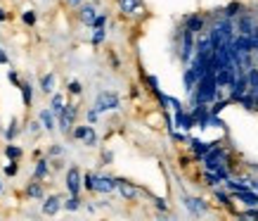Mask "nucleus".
Listing matches in <instances>:
<instances>
[{"label":"nucleus","mask_w":258,"mask_h":221,"mask_svg":"<svg viewBox=\"0 0 258 221\" xmlns=\"http://www.w3.org/2000/svg\"><path fill=\"white\" fill-rule=\"evenodd\" d=\"M216 95H218V83H216V71L209 69L206 74H204L202 79L197 81L195 91H192V100H195V105H209L216 100Z\"/></svg>","instance_id":"f257e3e1"},{"label":"nucleus","mask_w":258,"mask_h":221,"mask_svg":"<svg viewBox=\"0 0 258 221\" xmlns=\"http://www.w3.org/2000/svg\"><path fill=\"white\" fill-rule=\"evenodd\" d=\"M121 107V98H118L114 91H100L95 95V110L100 112H111V110H118Z\"/></svg>","instance_id":"f03ea898"},{"label":"nucleus","mask_w":258,"mask_h":221,"mask_svg":"<svg viewBox=\"0 0 258 221\" xmlns=\"http://www.w3.org/2000/svg\"><path fill=\"white\" fill-rule=\"evenodd\" d=\"M202 159H204V169H206V171H216L218 166H225L227 152H225V148H220V145H211L209 152H206Z\"/></svg>","instance_id":"7ed1b4c3"},{"label":"nucleus","mask_w":258,"mask_h":221,"mask_svg":"<svg viewBox=\"0 0 258 221\" xmlns=\"http://www.w3.org/2000/svg\"><path fill=\"white\" fill-rule=\"evenodd\" d=\"M182 43H180V62L187 64L189 60H192V55H195V40L197 36L192 31H187V29H182Z\"/></svg>","instance_id":"20e7f679"},{"label":"nucleus","mask_w":258,"mask_h":221,"mask_svg":"<svg viewBox=\"0 0 258 221\" xmlns=\"http://www.w3.org/2000/svg\"><path fill=\"white\" fill-rule=\"evenodd\" d=\"M67 190H69V195H81V190H83V174H81L79 166H69V171H67Z\"/></svg>","instance_id":"39448f33"},{"label":"nucleus","mask_w":258,"mask_h":221,"mask_svg":"<svg viewBox=\"0 0 258 221\" xmlns=\"http://www.w3.org/2000/svg\"><path fill=\"white\" fill-rule=\"evenodd\" d=\"M76 114H79V107L74 103H69V105H64V110H62V114H59V128H62V134H69L71 128H74V121H76Z\"/></svg>","instance_id":"423d86ee"},{"label":"nucleus","mask_w":258,"mask_h":221,"mask_svg":"<svg viewBox=\"0 0 258 221\" xmlns=\"http://www.w3.org/2000/svg\"><path fill=\"white\" fill-rule=\"evenodd\" d=\"M71 136H74L76 141H81L83 145H88V148H95V145H97V134H95L93 126H74L71 128Z\"/></svg>","instance_id":"0eeeda50"},{"label":"nucleus","mask_w":258,"mask_h":221,"mask_svg":"<svg viewBox=\"0 0 258 221\" xmlns=\"http://www.w3.org/2000/svg\"><path fill=\"white\" fill-rule=\"evenodd\" d=\"M256 29V19L249 15V12H239L237 15V22H235V33L239 36H251Z\"/></svg>","instance_id":"6e6552de"},{"label":"nucleus","mask_w":258,"mask_h":221,"mask_svg":"<svg viewBox=\"0 0 258 221\" xmlns=\"http://www.w3.org/2000/svg\"><path fill=\"white\" fill-rule=\"evenodd\" d=\"M114 183H116V190L121 193V198H125V200H138L145 193V190H140L135 183L125 181V179H114Z\"/></svg>","instance_id":"1a4fd4ad"},{"label":"nucleus","mask_w":258,"mask_h":221,"mask_svg":"<svg viewBox=\"0 0 258 221\" xmlns=\"http://www.w3.org/2000/svg\"><path fill=\"white\" fill-rule=\"evenodd\" d=\"M93 190H95V193H111V190H116V183H114V179H111V176H97V174H95Z\"/></svg>","instance_id":"9d476101"},{"label":"nucleus","mask_w":258,"mask_h":221,"mask_svg":"<svg viewBox=\"0 0 258 221\" xmlns=\"http://www.w3.org/2000/svg\"><path fill=\"white\" fill-rule=\"evenodd\" d=\"M182 202H185V207H187L195 216H204V214L209 212V205H206L202 198H189L187 195V198H182Z\"/></svg>","instance_id":"9b49d317"},{"label":"nucleus","mask_w":258,"mask_h":221,"mask_svg":"<svg viewBox=\"0 0 258 221\" xmlns=\"http://www.w3.org/2000/svg\"><path fill=\"white\" fill-rule=\"evenodd\" d=\"M185 29L187 31H192L197 36V33H202L204 29H206V17L204 15H189L185 17Z\"/></svg>","instance_id":"f8f14e48"},{"label":"nucleus","mask_w":258,"mask_h":221,"mask_svg":"<svg viewBox=\"0 0 258 221\" xmlns=\"http://www.w3.org/2000/svg\"><path fill=\"white\" fill-rule=\"evenodd\" d=\"M118 8H121L123 15H142L145 12L142 0H118Z\"/></svg>","instance_id":"ddd939ff"},{"label":"nucleus","mask_w":258,"mask_h":221,"mask_svg":"<svg viewBox=\"0 0 258 221\" xmlns=\"http://www.w3.org/2000/svg\"><path fill=\"white\" fill-rule=\"evenodd\" d=\"M59 209H62V198H59V195H50V198L43 202V207H40V212L47 214V216H55Z\"/></svg>","instance_id":"4468645a"},{"label":"nucleus","mask_w":258,"mask_h":221,"mask_svg":"<svg viewBox=\"0 0 258 221\" xmlns=\"http://www.w3.org/2000/svg\"><path fill=\"white\" fill-rule=\"evenodd\" d=\"M175 126L182 128V131H189V128L195 126V117L185 114V110H175Z\"/></svg>","instance_id":"2eb2a0df"},{"label":"nucleus","mask_w":258,"mask_h":221,"mask_svg":"<svg viewBox=\"0 0 258 221\" xmlns=\"http://www.w3.org/2000/svg\"><path fill=\"white\" fill-rule=\"evenodd\" d=\"M246 86H249V93H258V64L246 67Z\"/></svg>","instance_id":"dca6fc26"},{"label":"nucleus","mask_w":258,"mask_h":221,"mask_svg":"<svg viewBox=\"0 0 258 221\" xmlns=\"http://www.w3.org/2000/svg\"><path fill=\"white\" fill-rule=\"evenodd\" d=\"M237 200H242L244 205L249 207H258V195L253 193V188H246V190H239V193H235Z\"/></svg>","instance_id":"f3484780"},{"label":"nucleus","mask_w":258,"mask_h":221,"mask_svg":"<svg viewBox=\"0 0 258 221\" xmlns=\"http://www.w3.org/2000/svg\"><path fill=\"white\" fill-rule=\"evenodd\" d=\"M95 17H97V12H95L93 5H83V8L79 10V19H81L83 24H86V26H93Z\"/></svg>","instance_id":"a211bd4d"},{"label":"nucleus","mask_w":258,"mask_h":221,"mask_svg":"<svg viewBox=\"0 0 258 221\" xmlns=\"http://www.w3.org/2000/svg\"><path fill=\"white\" fill-rule=\"evenodd\" d=\"M38 121H40V126L45 128V131H52V128H55V114H52L50 110H40Z\"/></svg>","instance_id":"6ab92c4d"},{"label":"nucleus","mask_w":258,"mask_h":221,"mask_svg":"<svg viewBox=\"0 0 258 221\" xmlns=\"http://www.w3.org/2000/svg\"><path fill=\"white\" fill-rule=\"evenodd\" d=\"M189 145H192V152H195L197 157H204L213 143H204V141H199V138H189Z\"/></svg>","instance_id":"aec40b11"},{"label":"nucleus","mask_w":258,"mask_h":221,"mask_svg":"<svg viewBox=\"0 0 258 221\" xmlns=\"http://www.w3.org/2000/svg\"><path fill=\"white\" fill-rule=\"evenodd\" d=\"M182 81H185V91H187V93H192V91H195V86H197V81H199V76L195 74V69H192V67H187V69H185V74H182Z\"/></svg>","instance_id":"412c9836"},{"label":"nucleus","mask_w":258,"mask_h":221,"mask_svg":"<svg viewBox=\"0 0 258 221\" xmlns=\"http://www.w3.org/2000/svg\"><path fill=\"white\" fill-rule=\"evenodd\" d=\"M26 195H29V198H36V200H43V198H45L43 183H38V181L29 183V186H26Z\"/></svg>","instance_id":"4be33fe9"},{"label":"nucleus","mask_w":258,"mask_h":221,"mask_svg":"<svg viewBox=\"0 0 258 221\" xmlns=\"http://www.w3.org/2000/svg\"><path fill=\"white\" fill-rule=\"evenodd\" d=\"M64 110V95L62 93H52V103H50V112L55 114V117H59Z\"/></svg>","instance_id":"5701e85b"},{"label":"nucleus","mask_w":258,"mask_h":221,"mask_svg":"<svg viewBox=\"0 0 258 221\" xmlns=\"http://www.w3.org/2000/svg\"><path fill=\"white\" fill-rule=\"evenodd\" d=\"M47 171H50L47 159H38V162H36V169H33V179H36V181H43L47 176Z\"/></svg>","instance_id":"b1692460"},{"label":"nucleus","mask_w":258,"mask_h":221,"mask_svg":"<svg viewBox=\"0 0 258 221\" xmlns=\"http://www.w3.org/2000/svg\"><path fill=\"white\" fill-rule=\"evenodd\" d=\"M40 91L52 95V91H55V74H45V76L40 79Z\"/></svg>","instance_id":"393cba45"},{"label":"nucleus","mask_w":258,"mask_h":221,"mask_svg":"<svg viewBox=\"0 0 258 221\" xmlns=\"http://www.w3.org/2000/svg\"><path fill=\"white\" fill-rule=\"evenodd\" d=\"M237 103L244 105L246 110H256V100H253V93H249V91H246L244 95H239V98H237Z\"/></svg>","instance_id":"a878e982"},{"label":"nucleus","mask_w":258,"mask_h":221,"mask_svg":"<svg viewBox=\"0 0 258 221\" xmlns=\"http://www.w3.org/2000/svg\"><path fill=\"white\" fill-rule=\"evenodd\" d=\"M19 88H22V95H24V105H26V107H31V103H33V88H31V83H19Z\"/></svg>","instance_id":"bb28decb"},{"label":"nucleus","mask_w":258,"mask_h":221,"mask_svg":"<svg viewBox=\"0 0 258 221\" xmlns=\"http://www.w3.org/2000/svg\"><path fill=\"white\" fill-rule=\"evenodd\" d=\"M239 12H244V5H242V3H230V5L225 8V17H230V19H235Z\"/></svg>","instance_id":"cd10ccee"},{"label":"nucleus","mask_w":258,"mask_h":221,"mask_svg":"<svg viewBox=\"0 0 258 221\" xmlns=\"http://www.w3.org/2000/svg\"><path fill=\"white\" fill-rule=\"evenodd\" d=\"M62 207L67 209V212H76V209L81 207V198H79V195H71L67 202H62Z\"/></svg>","instance_id":"c85d7f7f"},{"label":"nucleus","mask_w":258,"mask_h":221,"mask_svg":"<svg viewBox=\"0 0 258 221\" xmlns=\"http://www.w3.org/2000/svg\"><path fill=\"white\" fill-rule=\"evenodd\" d=\"M107 38V31H104V26H97L95 29V33H93V38H90V43L93 46H102V40Z\"/></svg>","instance_id":"c756f323"},{"label":"nucleus","mask_w":258,"mask_h":221,"mask_svg":"<svg viewBox=\"0 0 258 221\" xmlns=\"http://www.w3.org/2000/svg\"><path fill=\"white\" fill-rule=\"evenodd\" d=\"M5 155H8L10 159H15V162H17V159L24 155V150H22V148H17V145H8V148H5Z\"/></svg>","instance_id":"7c9ffc66"},{"label":"nucleus","mask_w":258,"mask_h":221,"mask_svg":"<svg viewBox=\"0 0 258 221\" xmlns=\"http://www.w3.org/2000/svg\"><path fill=\"white\" fill-rule=\"evenodd\" d=\"M204 181H206V186H213V188H216L220 183V179L216 171H204Z\"/></svg>","instance_id":"2f4dec72"},{"label":"nucleus","mask_w":258,"mask_h":221,"mask_svg":"<svg viewBox=\"0 0 258 221\" xmlns=\"http://www.w3.org/2000/svg\"><path fill=\"white\" fill-rule=\"evenodd\" d=\"M227 105H230V98H225V100H218V103H213V105H211V110H209V112H211V114H218V112L225 110Z\"/></svg>","instance_id":"473e14b6"},{"label":"nucleus","mask_w":258,"mask_h":221,"mask_svg":"<svg viewBox=\"0 0 258 221\" xmlns=\"http://www.w3.org/2000/svg\"><path fill=\"white\" fill-rule=\"evenodd\" d=\"M216 200H218L220 205H225V207L232 205V202H230V195H227V193H223V190H218V188H216Z\"/></svg>","instance_id":"72a5a7b5"},{"label":"nucleus","mask_w":258,"mask_h":221,"mask_svg":"<svg viewBox=\"0 0 258 221\" xmlns=\"http://www.w3.org/2000/svg\"><path fill=\"white\" fill-rule=\"evenodd\" d=\"M22 22L29 24V26H33V24H36V12H33V10H26V12L22 15Z\"/></svg>","instance_id":"f704fd0d"},{"label":"nucleus","mask_w":258,"mask_h":221,"mask_svg":"<svg viewBox=\"0 0 258 221\" xmlns=\"http://www.w3.org/2000/svg\"><path fill=\"white\" fill-rule=\"evenodd\" d=\"M67 91H69L71 95H81V93H83V86H81V81H71Z\"/></svg>","instance_id":"c9c22d12"},{"label":"nucleus","mask_w":258,"mask_h":221,"mask_svg":"<svg viewBox=\"0 0 258 221\" xmlns=\"http://www.w3.org/2000/svg\"><path fill=\"white\" fill-rule=\"evenodd\" d=\"M15 136H17V119H12V121H10V126H8V131H5V138L12 141Z\"/></svg>","instance_id":"e433bc0d"},{"label":"nucleus","mask_w":258,"mask_h":221,"mask_svg":"<svg viewBox=\"0 0 258 221\" xmlns=\"http://www.w3.org/2000/svg\"><path fill=\"white\" fill-rule=\"evenodd\" d=\"M93 179H95V174H90V171L83 174V188L86 190H93Z\"/></svg>","instance_id":"4c0bfd02"},{"label":"nucleus","mask_w":258,"mask_h":221,"mask_svg":"<svg viewBox=\"0 0 258 221\" xmlns=\"http://www.w3.org/2000/svg\"><path fill=\"white\" fill-rule=\"evenodd\" d=\"M17 171H19V166H17V162L12 159V162H10V164L5 166V174H8V176H15Z\"/></svg>","instance_id":"58836bf2"},{"label":"nucleus","mask_w":258,"mask_h":221,"mask_svg":"<svg viewBox=\"0 0 258 221\" xmlns=\"http://www.w3.org/2000/svg\"><path fill=\"white\" fill-rule=\"evenodd\" d=\"M104 24H107V15H97V17H95V22H93V29L104 26Z\"/></svg>","instance_id":"ea45409f"},{"label":"nucleus","mask_w":258,"mask_h":221,"mask_svg":"<svg viewBox=\"0 0 258 221\" xmlns=\"http://www.w3.org/2000/svg\"><path fill=\"white\" fill-rule=\"evenodd\" d=\"M154 207H157V209H161V212H166V209H168V205H166L164 198H154Z\"/></svg>","instance_id":"a19ab883"},{"label":"nucleus","mask_w":258,"mask_h":221,"mask_svg":"<svg viewBox=\"0 0 258 221\" xmlns=\"http://www.w3.org/2000/svg\"><path fill=\"white\" fill-rule=\"evenodd\" d=\"M97 117H100V112L93 107V110L88 112V124H95V121H97Z\"/></svg>","instance_id":"79ce46f5"},{"label":"nucleus","mask_w":258,"mask_h":221,"mask_svg":"<svg viewBox=\"0 0 258 221\" xmlns=\"http://www.w3.org/2000/svg\"><path fill=\"white\" fill-rule=\"evenodd\" d=\"M8 79L12 81L15 86H19V76H17V71H15V69H10V71H8Z\"/></svg>","instance_id":"37998d69"},{"label":"nucleus","mask_w":258,"mask_h":221,"mask_svg":"<svg viewBox=\"0 0 258 221\" xmlns=\"http://www.w3.org/2000/svg\"><path fill=\"white\" fill-rule=\"evenodd\" d=\"M147 83L152 86V91H159V81H157V76H147Z\"/></svg>","instance_id":"c03bdc74"},{"label":"nucleus","mask_w":258,"mask_h":221,"mask_svg":"<svg viewBox=\"0 0 258 221\" xmlns=\"http://www.w3.org/2000/svg\"><path fill=\"white\" fill-rule=\"evenodd\" d=\"M62 145H52V148H50V155H52V157H57V155H62Z\"/></svg>","instance_id":"a18cd8bd"},{"label":"nucleus","mask_w":258,"mask_h":221,"mask_svg":"<svg viewBox=\"0 0 258 221\" xmlns=\"http://www.w3.org/2000/svg\"><path fill=\"white\" fill-rule=\"evenodd\" d=\"M29 131H31V134H38V131H40V121H31V124H29Z\"/></svg>","instance_id":"49530a36"},{"label":"nucleus","mask_w":258,"mask_h":221,"mask_svg":"<svg viewBox=\"0 0 258 221\" xmlns=\"http://www.w3.org/2000/svg\"><path fill=\"white\" fill-rule=\"evenodd\" d=\"M10 60H8V55H5V50H3V48H0V64H8Z\"/></svg>","instance_id":"de8ad7c7"},{"label":"nucleus","mask_w":258,"mask_h":221,"mask_svg":"<svg viewBox=\"0 0 258 221\" xmlns=\"http://www.w3.org/2000/svg\"><path fill=\"white\" fill-rule=\"evenodd\" d=\"M111 159H114V155H111V152H104V155H102V162H107V164H109Z\"/></svg>","instance_id":"09e8293b"},{"label":"nucleus","mask_w":258,"mask_h":221,"mask_svg":"<svg viewBox=\"0 0 258 221\" xmlns=\"http://www.w3.org/2000/svg\"><path fill=\"white\" fill-rule=\"evenodd\" d=\"M5 19H8V12H5V10L0 8V22H5Z\"/></svg>","instance_id":"8fccbe9b"},{"label":"nucleus","mask_w":258,"mask_h":221,"mask_svg":"<svg viewBox=\"0 0 258 221\" xmlns=\"http://www.w3.org/2000/svg\"><path fill=\"white\" fill-rule=\"evenodd\" d=\"M67 3H69V5H74V8H79V5L83 3V0H67Z\"/></svg>","instance_id":"3c124183"},{"label":"nucleus","mask_w":258,"mask_h":221,"mask_svg":"<svg viewBox=\"0 0 258 221\" xmlns=\"http://www.w3.org/2000/svg\"><path fill=\"white\" fill-rule=\"evenodd\" d=\"M253 100H256V110H258V93H253Z\"/></svg>","instance_id":"603ef678"},{"label":"nucleus","mask_w":258,"mask_h":221,"mask_svg":"<svg viewBox=\"0 0 258 221\" xmlns=\"http://www.w3.org/2000/svg\"><path fill=\"white\" fill-rule=\"evenodd\" d=\"M253 190H258V181H253Z\"/></svg>","instance_id":"864d4df0"},{"label":"nucleus","mask_w":258,"mask_h":221,"mask_svg":"<svg viewBox=\"0 0 258 221\" xmlns=\"http://www.w3.org/2000/svg\"><path fill=\"white\" fill-rule=\"evenodd\" d=\"M0 193H3V183H0Z\"/></svg>","instance_id":"5fc2aeb1"}]
</instances>
